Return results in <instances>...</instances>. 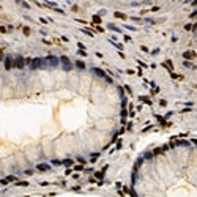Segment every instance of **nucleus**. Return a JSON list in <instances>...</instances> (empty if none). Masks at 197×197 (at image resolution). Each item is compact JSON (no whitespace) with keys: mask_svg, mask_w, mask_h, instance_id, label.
Masks as SVG:
<instances>
[{"mask_svg":"<svg viewBox=\"0 0 197 197\" xmlns=\"http://www.w3.org/2000/svg\"><path fill=\"white\" fill-rule=\"evenodd\" d=\"M48 66V62L46 58H33L30 62V68L32 69H38V68H46Z\"/></svg>","mask_w":197,"mask_h":197,"instance_id":"1","label":"nucleus"},{"mask_svg":"<svg viewBox=\"0 0 197 197\" xmlns=\"http://www.w3.org/2000/svg\"><path fill=\"white\" fill-rule=\"evenodd\" d=\"M60 60L63 62V68H65V69H69V68H71V63H69V60L66 58V57H62Z\"/></svg>","mask_w":197,"mask_h":197,"instance_id":"2","label":"nucleus"},{"mask_svg":"<svg viewBox=\"0 0 197 197\" xmlns=\"http://www.w3.org/2000/svg\"><path fill=\"white\" fill-rule=\"evenodd\" d=\"M16 66H18V68H22V66H24V58H22V57H18V58H16V63H14Z\"/></svg>","mask_w":197,"mask_h":197,"instance_id":"3","label":"nucleus"},{"mask_svg":"<svg viewBox=\"0 0 197 197\" xmlns=\"http://www.w3.org/2000/svg\"><path fill=\"white\" fill-rule=\"evenodd\" d=\"M5 66H6V69H10V68L13 66V60H11V58H6V60H5Z\"/></svg>","mask_w":197,"mask_h":197,"instance_id":"4","label":"nucleus"}]
</instances>
